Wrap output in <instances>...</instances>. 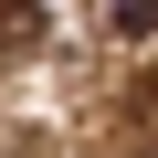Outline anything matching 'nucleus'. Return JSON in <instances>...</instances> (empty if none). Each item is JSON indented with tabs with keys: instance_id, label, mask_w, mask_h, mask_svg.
Returning <instances> with one entry per match:
<instances>
[{
	"instance_id": "f257e3e1",
	"label": "nucleus",
	"mask_w": 158,
	"mask_h": 158,
	"mask_svg": "<svg viewBox=\"0 0 158 158\" xmlns=\"http://www.w3.org/2000/svg\"><path fill=\"white\" fill-rule=\"evenodd\" d=\"M106 32H127V42H148V32H158V0H106Z\"/></svg>"
}]
</instances>
